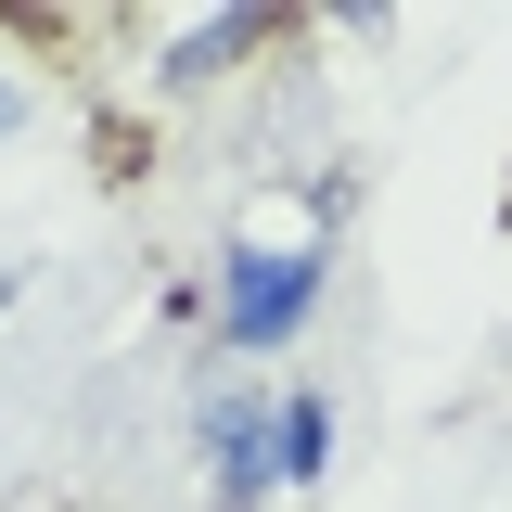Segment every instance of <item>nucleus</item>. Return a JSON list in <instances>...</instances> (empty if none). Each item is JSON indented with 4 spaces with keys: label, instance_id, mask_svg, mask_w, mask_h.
<instances>
[{
    "label": "nucleus",
    "instance_id": "nucleus-1",
    "mask_svg": "<svg viewBox=\"0 0 512 512\" xmlns=\"http://www.w3.org/2000/svg\"><path fill=\"white\" fill-rule=\"evenodd\" d=\"M333 282V192H308L295 218H244L218 244V359H269L295 346V320Z\"/></svg>",
    "mask_w": 512,
    "mask_h": 512
},
{
    "label": "nucleus",
    "instance_id": "nucleus-5",
    "mask_svg": "<svg viewBox=\"0 0 512 512\" xmlns=\"http://www.w3.org/2000/svg\"><path fill=\"white\" fill-rule=\"evenodd\" d=\"M13 128H26V77L0 64V141H13Z\"/></svg>",
    "mask_w": 512,
    "mask_h": 512
},
{
    "label": "nucleus",
    "instance_id": "nucleus-3",
    "mask_svg": "<svg viewBox=\"0 0 512 512\" xmlns=\"http://www.w3.org/2000/svg\"><path fill=\"white\" fill-rule=\"evenodd\" d=\"M256 39H269V13H205V26H180V39L154 52V77H167V90H192V77H218V64H244Z\"/></svg>",
    "mask_w": 512,
    "mask_h": 512
},
{
    "label": "nucleus",
    "instance_id": "nucleus-2",
    "mask_svg": "<svg viewBox=\"0 0 512 512\" xmlns=\"http://www.w3.org/2000/svg\"><path fill=\"white\" fill-rule=\"evenodd\" d=\"M205 474H218V512L282 500V397L269 384H218L205 397Z\"/></svg>",
    "mask_w": 512,
    "mask_h": 512
},
{
    "label": "nucleus",
    "instance_id": "nucleus-4",
    "mask_svg": "<svg viewBox=\"0 0 512 512\" xmlns=\"http://www.w3.org/2000/svg\"><path fill=\"white\" fill-rule=\"evenodd\" d=\"M320 461H333V397L282 384V487H320Z\"/></svg>",
    "mask_w": 512,
    "mask_h": 512
},
{
    "label": "nucleus",
    "instance_id": "nucleus-6",
    "mask_svg": "<svg viewBox=\"0 0 512 512\" xmlns=\"http://www.w3.org/2000/svg\"><path fill=\"white\" fill-rule=\"evenodd\" d=\"M0 308H13V269H0Z\"/></svg>",
    "mask_w": 512,
    "mask_h": 512
}]
</instances>
